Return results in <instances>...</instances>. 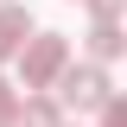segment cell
Wrapping results in <instances>:
<instances>
[{
	"instance_id": "cell-1",
	"label": "cell",
	"mask_w": 127,
	"mask_h": 127,
	"mask_svg": "<svg viewBox=\"0 0 127 127\" xmlns=\"http://www.w3.org/2000/svg\"><path fill=\"white\" fill-rule=\"evenodd\" d=\"M13 57H19V76H26V89H51V76L70 64V38H64V32H32V38L13 51Z\"/></svg>"
},
{
	"instance_id": "cell-2",
	"label": "cell",
	"mask_w": 127,
	"mask_h": 127,
	"mask_svg": "<svg viewBox=\"0 0 127 127\" xmlns=\"http://www.w3.org/2000/svg\"><path fill=\"white\" fill-rule=\"evenodd\" d=\"M51 83H57V102H64V108H76V114L102 108V102L114 95V89H108V70H102V64H64Z\"/></svg>"
},
{
	"instance_id": "cell-3",
	"label": "cell",
	"mask_w": 127,
	"mask_h": 127,
	"mask_svg": "<svg viewBox=\"0 0 127 127\" xmlns=\"http://www.w3.org/2000/svg\"><path fill=\"white\" fill-rule=\"evenodd\" d=\"M26 38H32V13L6 0V6H0V57H13V51L26 45Z\"/></svg>"
},
{
	"instance_id": "cell-4",
	"label": "cell",
	"mask_w": 127,
	"mask_h": 127,
	"mask_svg": "<svg viewBox=\"0 0 127 127\" xmlns=\"http://www.w3.org/2000/svg\"><path fill=\"white\" fill-rule=\"evenodd\" d=\"M89 51H95V64H114V57L127 51L121 26H114V19H95V32H89Z\"/></svg>"
},
{
	"instance_id": "cell-5",
	"label": "cell",
	"mask_w": 127,
	"mask_h": 127,
	"mask_svg": "<svg viewBox=\"0 0 127 127\" xmlns=\"http://www.w3.org/2000/svg\"><path fill=\"white\" fill-rule=\"evenodd\" d=\"M64 114H57V102H51V95H32L26 108H19V127H57Z\"/></svg>"
},
{
	"instance_id": "cell-6",
	"label": "cell",
	"mask_w": 127,
	"mask_h": 127,
	"mask_svg": "<svg viewBox=\"0 0 127 127\" xmlns=\"http://www.w3.org/2000/svg\"><path fill=\"white\" fill-rule=\"evenodd\" d=\"M95 114H102V127H127V102H121V95H108Z\"/></svg>"
},
{
	"instance_id": "cell-7",
	"label": "cell",
	"mask_w": 127,
	"mask_h": 127,
	"mask_svg": "<svg viewBox=\"0 0 127 127\" xmlns=\"http://www.w3.org/2000/svg\"><path fill=\"white\" fill-rule=\"evenodd\" d=\"M13 114H19V102H13V83H6V76H0V127H6V121H13Z\"/></svg>"
},
{
	"instance_id": "cell-8",
	"label": "cell",
	"mask_w": 127,
	"mask_h": 127,
	"mask_svg": "<svg viewBox=\"0 0 127 127\" xmlns=\"http://www.w3.org/2000/svg\"><path fill=\"white\" fill-rule=\"evenodd\" d=\"M89 13L95 19H121V0H89Z\"/></svg>"
},
{
	"instance_id": "cell-9",
	"label": "cell",
	"mask_w": 127,
	"mask_h": 127,
	"mask_svg": "<svg viewBox=\"0 0 127 127\" xmlns=\"http://www.w3.org/2000/svg\"><path fill=\"white\" fill-rule=\"evenodd\" d=\"M6 127H19V114H13V121H6Z\"/></svg>"
},
{
	"instance_id": "cell-10",
	"label": "cell",
	"mask_w": 127,
	"mask_h": 127,
	"mask_svg": "<svg viewBox=\"0 0 127 127\" xmlns=\"http://www.w3.org/2000/svg\"><path fill=\"white\" fill-rule=\"evenodd\" d=\"M57 127H70V121H57Z\"/></svg>"
}]
</instances>
